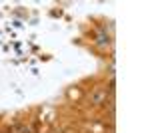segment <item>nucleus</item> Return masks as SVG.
<instances>
[{
	"label": "nucleus",
	"instance_id": "obj_2",
	"mask_svg": "<svg viewBox=\"0 0 150 133\" xmlns=\"http://www.w3.org/2000/svg\"><path fill=\"white\" fill-rule=\"evenodd\" d=\"M14 133H30V129L24 127V125H16V127H14Z\"/></svg>",
	"mask_w": 150,
	"mask_h": 133
},
{
	"label": "nucleus",
	"instance_id": "obj_1",
	"mask_svg": "<svg viewBox=\"0 0 150 133\" xmlns=\"http://www.w3.org/2000/svg\"><path fill=\"white\" fill-rule=\"evenodd\" d=\"M104 100H106V89H96L92 93V103H96V105H100Z\"/></svg>",
	"mask_w": 150,
	"mask_h": 133
},
{
	"label": "nucleus",
	"instance_id": "obj_3",
	"mask_svg": "<svg viewBox=\"0 0 150 133\" xmlns=\"http://www.w3.org/2000/svg\"><path fill=\"white\" fill-rule=\"evenodd\" d=\"M96 42H98V44H108V36H104V32H100Z\"/></svg>",
	"mask_w": 150,
	"mask_h": 133
}]
</instances>
